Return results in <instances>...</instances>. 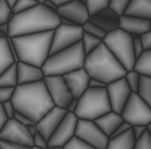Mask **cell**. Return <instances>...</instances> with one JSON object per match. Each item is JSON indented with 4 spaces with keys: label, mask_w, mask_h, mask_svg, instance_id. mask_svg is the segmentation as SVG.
I'll return each instance as SVG.
<instances>
[{
    "label": "cell",
    "mask_w": 151,
    "mask_h": 149,
    "mask_svg": "<svg viewBox=\"0 0 151 149\" xmlns=\"http://www.w3.org/2000/svg\"><path fill=\"white\" fill-rule=\"evenodd\" d=\"M89 20L105 30L107 33L117 29L119 25V16L109 8L104 9L99 12L90 15Z\"/></svg>",
    "instance_id": "cell-20"
},
{
    "label": "cell",
    "mask_w": 151,
    "mask_h": 149,
    "mask_svg": "<svg viewBox=\"0 0 151 149\" xmlns=\"http://www.w3.org/2000/svg\"><path fill=\"white\" fill-rule=\"evenodd\" d=\"M32 148H49L48 140H45L39 132H36L33 135V147Z\"/></svg>",
    "instance_id": "cell-37"
},
{
    "label": "cell",
    "mask_w": 151,
    "mask_h": 149,
    "mask_svg": "<svg viewBox=\"0 0 151 149\" xmlns=\"http://www.w3.org/2000/svg\"><path fill=\"white\" fill-rule=\"evenodd\" d=\"M111 106L107 95L106 88H87L77 99L74 114L77 119L94 121L96 117L110 111Z\"/></svg>",
    "instance_id": "cell-6"
},
{
    "label": "cell",
    "mask_w": 151,
    "mask_h": 149,
    "mask_svg": "<svg viewBox=\"0 0 151 149\" xmlns=\"http://www.w3.org/2000/svg\"><path fill=\"white\" fill-rule=\"evenodd\" d=\"M27 129H28V131L30 132L31 135H34V134L37 132V128H36V124H32V125H29L27 126Z\"/></svg>",
    "instance_id": "cell-51"
},
{
    "label": "cell",
    "mask_w": 151,
    "mask_h": 149,
    "mask_svg": "<svg viewBox=\"0 0 151 149\" xmlns=\"http://www.w3.org/2000/svg\"><path fill=\"white\" fill-rule=\"evenodd\" d=\"M151 105L147 104L136 92H131L126 104L121 111L123 121L130 126L144 125L151 123Z\"/></svg>",
    "instance_id": "cell-8"
},
{
    "label": "cell",
    "mask_w": 151,
    "mask_h": 149,
    "mask_svg": "<svg viewBox=\"0 0 151 149\" xmlns=\"http://www.w3.org/2000/svg\"><path fill=\"white\" fill-rule=\"evenodd\" d=\"M131 128H132V131H133V135L135 137V140L146 130V126H144V125H135V126H131Z\"/></svg>",
    "instance_id": "cell-45"
},
{
    "label": "cell",
    "mask_w": 151,
    "mask_h": 149,
    "mask_svg": "<svg viewBox=\"0 0 151 149\" xmlns=\"http://www.w3.org/2000/svg\"><path fill=\"white\" fill-rule=\"evenodd\" d=\"M58 24L59 17L56 12L38 3L23 12L13 14L12 18L9 20V36L14 37L52 31Z\"/></svg>",
    "instance_id": "cell-2"
},
{
    "label": "cell",
    "mask_w": 151,
    "mask_h": 149,
    "mask_svg": "<svg viewBox=\"0 0 151 149\" xmlns=\"http://www.w3.org/2000/svg\"><path fill=\"white\" fill-rule=\"evenodd\" d=\"M63 149H92V147L89 144H87L86 142L83 141L81 137H78L77 135L74 134L73 137H71L63 147Z\"/></svg>",
    "instance_id": "cell-31"
},
{
    "label": "cell",
    "mask_w": 151,
    "mask_h": 149,
    "mask_svg": "<svg viewBox=\"0 0 151 149\" xmlns=\"http://www.w3.org/2000/svg\"><path fill=\"white\" fill-rule=\"evenodd\" d=\"M103 42L106 45L111 53L122 66L127 71L132 70L135 55H134L133 46H132V36L129 35L122 29L117 28L115 30L106 33L103 38Z\"/></svg>",
    "instance_id": "cell-7"
},
{
    "label": "cell",
    "mask_w": 151,
    "mask_h": 149,
    "mask_svg": "<svg viewBox=\"0 0 151 149\" xmlns=\"http://www.w3.org/2000/svg\"><path fill=\"white\" fill-rule=\"evenodd\" d=\"M41 4H42L45 8L49 9V10H51V11H53V12H56L57 5H56L53 1H51V0H45L43 2H41Z\"/></svg>",
    "instance_id": "cell-49"
},
{
    "label": "cell",
    "mask_w": 151,
    "mask_h": 149,
    "mask_svg": "<svg viewBox=\"0 0 151 149\" xmlns=\"http://www.w3.org/2000/svg\"><path fill=\"white\" fill-rule=\"evenodd\" d=\"M81 29H83V32H86V33L90 34V35H93L97 38H101V40H103V38L105 37V35L107 33L106 31L103 30L101 28H99L98 25H96L95 23L90 21L89 19L81 25Z\"/></svg>",
    "instance_id": "cell-29"
},
{
    "label": "cell",
    "mask_w": 151,
    "mask_h": 149,
    "mask_svg": "<svg viewBox=\"0 0 151 149\" xmlns=\"http://www.w3.org/2000/svg\"><path fill=\"white\" fill-rule=\"evenodd\" d=\"M130 0H109L108 8L115 12L119 16L123 15Z\"/></svg>",
    "instance_id": "cell-35"
},
{
    "label": "cell",
    "mask_w": 151,
    "mask_h": 149,
    "mask_svg": "<svg viewBox=\"0 0 151 149\" xmlns=\"http://www.w3.org/2000/svg\"><path fill=\"white\" fill-rule=\"evenodd\" d=\"M69 90L73 97L78 99L88 88L90 76L83 68L76 69L63 75Z\"/></svg>",
    "instance_id": "cell-17"
},
{
    "label": "cell",
    "mask_w": 151,
    "mask_h": 149,
    "mask_svg": "<svg viewBox=\"0 0 151 149\" xmlns=\"http://www.w3.org/2000/svg\"><path fill=\"white\" fill-rule=\"evenodd\" d=\"M136 93L147 104L151 105V76L139 75V86Z\"/></svg>",
    "instance_id": "cell-27"
},
{
    "label": "cell",
    "mask_w": 151,
    "mask_h": 149,
    "mask_svg": "<svg viewBox=\"0 0 151 149\" xmlns=\"http://www.w3.org/2000/svg\"><path fill=\"white\" fill-rule=\"evenodd\" d=\"M51 1H53L54 3H55L56 5H60L63 4V3H65V2H68V1H71V0H51Z\"/></svg>",
    "instance_id": "cell-52"
},
{
    "label": "cell",
    "mask_w": 151,
    "mask_h": 149,
    "mask_svg": "<svg viewBox=\"0 0 151 149\" xmlns=\"http://www.w3.org/2000/svg\"><path fill=\"white\" fill-rule=\"evenodd\" d=\"M6 40H8L9 49H10L11 54H12V55H13V57H14V59H15V61H18L17 51H16V48H15V46H14V42H13V41H12V38H11L10 36H8V37H6Z\"/></svg>",
    "instance_id": "cell-46"
},
{
    "label": "cell",
    "mask_w": 151,
    "mask_h": 149,
    "mask_svg": "<svg viewBox=\"0 0 151 149\" xmlns=\"http://www.w3.org/2000/svg\"><path fill=\"white\" fill-rule=\"evenodd\" d=\"M150 21V19H147V18L121 15L119 28L127 32L132 37H135V36H139L142 33L151 30Z\"/></svg>",
    "instance_id": "cell-18"
},
{
    "label": "cell",
    "mask_w": 151,
    "mask_h": 149,
    "mask_svg": "<svg viewBox=\"0 0 151 149\" xmlns=\"http://www.w3.org/2000/svg\"><path fill=\"white\" fill-rule=\"evenodd\" d=\"M36 4H38L37 0H17L11 10H12L13 14H17V13L23 12Z\"/></svg>",
    "instance_id": "cell-34"
},
{
    "label": "cell",
    "mask_w": 151,
    "mask_h": 149,
    "mask_svg": "<svg viewBox=\"0 0 151 149\" xmlns=\"http://www.w3.org/2000/svg\"><path fill=\"white\" fill-rule=\"evenodd\" d=\"M19 148H24L21 145H18L14 142L8 141V140H2L0 139V149H19Z\"/></svg>",
    "instance_id": "cell-42"
},
{
    "label": "cell",
    "mask_w": 151,
    "mask_h": 149,
    "mask_svg": "<svg viewBox=\"0 0 151 149\" xmlns=\"http://www.w3.org/2000/svg\"><path fill=\"white\" fill-rule=\"evenodd\" d=\"M83 68L86 70L90 78L98 79L106 85L124 77L127 72L103 41L92 52L87 54Z\"/></svg>",
    "instance_id": "cell-3"
},
{
    "label": "cell",
    "mask_w": 151,
    "mask_h": 149,
    "mask_svg": "<svg viewBox=\"0 0 151 149\" xmlns=\"http://www.w3.org/2000/svg\"><path fill=\"white\" fill-rule=\"evenodd\" d=\"M43 83L54 105L65 109L69 101L73 99V96L71 94L63 75H45Z\"/></svg>",
    "instance_id": "cell-12"
},
{
    "label": "cell",
    "mask_w": 151,
    "mask_h": 149,
    "mask_svg": "<svg viewBox=\"0 0 151 149\" xmlns=\"http://www.w3.org/2000/svg\"><path fill=\"white\" fill-rule=\"evenodd\" d=\"M13 16L11 6L6 3L5 0H0V24L9 22Z\"/></svg>",
    "instance_id": "cell-36"
},
{
    "label": "cell",
    "mask_w": 151,
    "mask_h": 149,
    "mask_svg": "<svg viewBox=\"0 0 151 149\" xmlns=\"http://www.w3.org/2000/svg\"><path fill=\"white\" fill-rule=\"evenodd\" d=\"M83 33L81 25H67L59 23L53 30L49 55L81 41Z\"/></svg>",
    "instance_id": "cell-9"
},
{
    "label": "cell",
    "mask_w": 151,
    "mask_h": 149,
    "mask_svg": "<svg viewBox=\"0 0 151 149\" xmlns=\"http://www.w3.org/2000/svg\"><path fill=\"white\" fill-rule=\"evenodd\" d=\"M13 117H14V119H15L17 122H19L20 124L24 125V126H29V125L36 124L35 122L32 121L31 119H29L27 115H24V114H22V113H19V112H17V111H15V113H14V116H13Z\"/></svg>",
    "instance_id": "cell-40"
},
{
    "label": "cell",
    "mask_w": 151,
    "mask_h": 149,
    "mask_svg": "<svg viewBox=\"0 0 151 149\" xmlns=\"http://www.w3.org/2000/svg\"><path fill=\"white\" fill-rule=\"evenodd\" d=\"M75 135L81 137L92 148L106 149L109 137L101 131L94 121L78 119L75 128Z\"/></svg>",
    "instance_id": "cell-10"
},
{
    "label": "cell",
    "mask_w": 151,
    "mask_h": 149,
    "mask_svg": "<svg viewBox=\"0 0 151 149\" xmlns=\"http://www.w3.org/2000/svg\"><path fill=\"white\" fill-rule=\"evenodd\" d=\"M0 32H2L5 36H9V22H4L0 24Z\"/></svg>",
    "instance_id": "cell-50"
},
{
    "label": "cell",
    "mask_w": 151,
    "mask_h": 149,
    "mask_svg": "<svg viewBox=\"0 0 151 149\" xmlns=\"http://www.w3.org/2000/svg\"><path fill=\"white\" fill-rule=\"evenodd\" d=\"M77 119V116L74 114V112L67 111L59 125L56 127L52 135L49 137V148H63V145L75 134Z\"/></svg>",
    "instance_id": "cell-11"
},
{
    "label": "cell",
    "mask_w": 151,
    "mask_h": 149,
    "mask_svg": "<svg viewBox=\"0 0 151 149\" xmlns=\"http://www.w3.org/2000/svg\"><path fill=\"white\" fill-rule=\"evenodd\" d=\"M2 109L3 111H4L5 115L8 116V119H12L13 116H14V113H15V108L13 106V104L11 101H3L2 104Z\"/></svg>",
    "instance_id": "cell-41"
},
{
    "label": "cell",
    "mask_w": 151,
    "mask_h": 149,
    "mask_svg": "<svg viewBox=\"0 0 151 149\" xmlns=\"http://www.w3.org/2000/svg\"><path fill=\"white\" fill-rule=\"evenodd\" d=\"M134 148L136 149H150L151 148V132L145 130L143 133L135 140Z\"/></svg>",
    "instance_id": "cell-33"
},
{
    "label": "cell",
    "mask_w": 151,
    "mask_h": 149,
    "mask_svg": "<svg viewBox=\"0 0 151 149\" xmlns=\"http://www.w3.org/2000/svg\"><path fill=\"white\" fill-rule=\"evenodd\" d=\"M56 14L59 18L68 19L75 25H83L89 19V13L86 3L78 0H71L68 2L58 5Z\"/></svg>",
    "instance_id": "cell-15"
},
{
    "label": "cell",
    "mask_w": 151,
    "mask_h": 149,
    "mask_svg": "<svg viewBox=\"0 0 151 149\" xmlns=\"http://www.w3.org/2000/svg\"><path fill=\"white\" fill-rule=\"evenodd\" d=\"M132 46H133V51H134V55L135 57L139 55L144 51L143 47H142L141 40H139V36H135V37H132Z\"/></svg>",
    "instance_id": "cell-43"
},
{
    "label": "cell",
    "mask_w": 151,
    "mask_h": 149,
    "mask_svg": "<svg viewBox=\"0 0 151 149\" xmlns=\"http://www.w3.org/2000/svg\"><path fill=\"white\" fill-rule=\"evenodd\" d=\"M132 70L139 75L151 76V50H144L137 57H135Z\"/></svg>",
    "instance_id": "cell-24"
},
{
    "label": "cell",
    "mask_w": 151,
    "mask_h": 149,
    "mask_svg": "<svg viewBox=\"0 0 151 149\" xmlns=\"http://www.w3.org/2000/svg\"><path fill=\"white\" fill-rule=\"evenodd\" d=\"M17 85V67L14 63L0 73V87H16Z\"/></svg>",
    "instance_id": "cell-26"
},
{
    "label": "cell",
    "mask_w": 151,
    "mask_h": 149,
    "mask_svg": "<svg viewBox=\"0 0 151 149\" xmlns=\"http://www.w3.org/2000/svg\"><path fill=\"white\" fill-rule=\"evenodd\" d=\"M0 139L14 142L24 148L33 147V137L28 131L27 126L20 124L14 117L8 119L5 125L0 131Z\"/></svg>",
    "instance_id": "cell-13"
},
{
    "label": "cell",
    "mask_w": 151,
    "mask_h": 149,
    "mask_svg": "<svg viewBox=\"0 0 151 149\" xmlns=\"http://www.w3.org/2000/svg\"><path fill=\"white\" fill-rule=\"evenodd\" d=\"M65 113H67V110L65 108L54 105L48 112H45L41 116L39 121L36 122L37 131L42 137H45V140H49V137L52 135L56 127L59 125L61 119H63Z\"/></svg>",
    "instance_id": "cell-16"
},
{
    "label": "cell",
    "mask_w": 151,
    "mask_h": 149,
    "mask_svg": "<svg viewBox=\"0 0 151 149\" xmlns=\"http://www.w3.org/2000/svg\"><path fill=\"white\" fill-rule=\"evenodd\" d=\"M86 54L83 52L81 41L68 48L55 52L47 57L42 69L45 75H63V74L83 68Z\"/></svg>",
    "instance_id": "cell-5"
},
{
    "label": "cell",
    "mask_w": 151,
    "mask_h": 149,
    "mask_svg": "<svg viewBox=\"0 0 151 149\" xmlns=\"http://www.w3.org/2000/svg\"><path fill=\"white\" fill-rule=\"evenodd\" d=\"M43 1H45V0H37L38 3H41V2H43Z\"/></svg>",
    "instance_id": "cell-55"
},
{
    "label": "cell",
    "mask_w": 151,
    "mask_h": 149,
    "mask_svg": "<svg viewBox=\"0 0 151 149\" xmlns=\"http://www.w3.org/2000/svg\"><path fill=\"white\" fill-rule=\"evenodd\" d=\"M52 35L53 30L11 37L17 51L18 60L41 68L49 56Z\"/></svg>",
    "instance_id": "cell-4"
},
{
    "label": "cell",
    "mask_w": 151,
    "mask_h": 149,
    "mask_svg": "<svg viewBox=\"0 0 151 149\" xmlns=\"http://www.w3.org/2000/svg\"><path fill=\"white\" fill-rule=\"evenodd\" d=\"M144 50H151V31H147L139 36Z\"/></svg>",
    "instance_id": "cell-39"
},
{
    "label": "cell",
    "mask_w": 151,
    "mask_h": 149,
    "mask_svg": "<svg viewBox=\"0 0 151 149\" xmlns=\"http://www.w3.org/2000/svg\"><path fill=\"white\" fill-rule=\"evenodd\" d=\"M15 87H0V104L3 101H11Z\"/></svg>",
    "instance_id": "cell-38"
},
{
    "label": "cell",
    "mask_w": 151,
    "mask_h": 149,
    "mask_svg": "<svg viewBox=\"0 0 151 149\" xmlns=\"http://www.w3.org/2000/svg\"><path fill=\"white\" fill-rule=\"evenodd\" d=\"M17 67V83H30L34 81H42L45 78V74L40 67L34 66L24 61H16Z\"/></svg>",
    "instance_id": "cell-19"
},
{
    "label": "cell",
    "mask_w": 151,
    "mask_h": 149,
    "mask_svg": "<svg viewBox=\"0 0 151 149\" xmlns=\"http://www.w3.org/2000/svg\"><path fill=\"white\" fill-rule=\"evenodd\" d=\"M5 1H6V3H8V4L11 6V9H12V6L14 5V3H15L17 0H5Z\"/></svg>",
    "instance_id": "cell-53"
},
{
    "label": "cell",
    "mask_w": 151,
    "mask_h": 149,
    "mask_svg": "<svg viewBox=\"0 0 151 149\" xmlns=\"http://www.w3.org/2000/svg\"><path fill=\"white\" fill-rule=\"evenodd\" d=\"M88 87L89 88H106V83L101 81H98V79L90 78L89 79Z\"/></svg>",
    "instance_id": "cell-44"
},
{
    "label": "cell",
    "mask_w": 151,
    "mask_h": 149,
    "mask_svg": "<svg viewBox=\"0 0 151 149\" xmlns=\"http://www.w3.org/2000/svg\"><path fill=\"white\" fill-rule=\"evenodd\" d=\"M124 78L126 81L127 85L130 88L131 92H136L137 90V86H139V74L135 72L134 70H129L126 72V74L124 75Z\"/></svg>",
    "instance_id": "cell-32"
},
{
    "label": "cell",
    "mask_w": 151,
    "mask_h": 149,
    "mask_svg": "<svg viewBox=\"0 0 151 149\" xmlns=\"http://www.w3.org/2000/svg\"><path fill=\"white\" fill-rule=\"evenodd\" d=\"M135 137L133 135L132 128L127 129L126 131L109 137L107 149H133Z\"/></svg>",
    "instance_id": "cell-22"
},
{
    "label": "cell",
    "mask_w": 151,
    "mask_h": 149,
    "mask_svg": "<svg viewBox=\"0 0 151 149\" xmlns=\"http://www.w3.org/2000/svg\"><path fill=\"white\" fill-rule=\"evenodd\" d=\"M11 101L16 111L27 115L35 123L54 106L43 79L17 85L14 89Z\"/></svg>",
    "instance_id": "cell-1"
},
{
    "label": "cell",
    "mask_w": 151,
    "mask_h": 149,
    "mask_svg": "<svg viewBox=\"0 0 151 149\" xmlns=\"http://www.w3.org/2000/svg\"><path fill=\"white\" fill-rule=\"evenodd\" d=\"M81 41V45H83V52H85V54L87 55V54H89L90 52H92L103 40H101V38H97V37H95V36L90 35V34L83 32Z\"/></svg>",
    "instance_id": "cell-28"
},
{
    "label": "cell",
    "mask_w": 151,
    "mask_h": 149,
    "mask_svg": "<svg viewBox=\"0 0 151 149\" xmlns=\"http://www.w3.org/2000/svg\"><path fill=\"white\" fill-rule=\"evenodd\" d=\"M122 122H123V119H122L121 114L113 110H110L94 119V123L109 137H111V134L113 133L114 130L117 128V126Z\"/></svg>",
    "instance_id": "cell-21"
},
{
    "label": "cell",
    "mask_w": 151,
    "mask_h": 149,
    "mask_svg": "<svg viewBox=\"0 0 151 149\" xmlns=\"http://www.w3.org/2000/svg\"><path fill=\"white\" fill-rule=\"evenodd\" d=\"M108 5L109 0H86V6L89 15L108 8Z\"/></svg>",
    "instance_id": "cell-30"
},
{
    "label": "cell",
    "mask_w": 151,
    "mask_h": 149,
    "mask_svg": "<svg viewBox=\"0 0 151 149\" xmlns=\"http://www.w3.org/2000/svg\"><path fill=\"white\" fill-rule=\"evenodd\" d=\"M6 121H8V116L5 115L4 111H3V109H2V105L0 104V131H1V129H2L3 126L5 125Z\"/></svg>",
    "instance_id": "cell-47"
},
{
    "label": "cell",
    "mask_w": 151,
    "mask_h": 149,
    "mask_svg": "<svg viewBox=\"0 0 151 149\" xmlns=\"http://www.w3.org/2000/svg\"><path fill=\"white\" fill-rule=\"evenodd\" d=\"M6 37H0V73H2L12 63H16L10 52Z\"/></svg>",
    "instance_id": "cell-25"
},
{
    "label": "cell",
    "mask_w": 151,
    "mask_h": 149,
    "mask_svg": "<svg viewBox=\"0 0 151 149\" xmlns=\"http://www.w3.org/2000/svg\"><path fill=\"white\" fill-rule=\"evenodd\" d=\"M76 106H77V99L73 97V99L69 101L68 105H67V107H65V110H67V111H69V112H74V111H75V109H76Z\"/></svg>",
    "instance_id": "cell-48"
},
{
    "label": "cell",
    "mask_w": 151,
    "mask_h": 149,
    "mask_svg": "<svg viewBox=\"0 0 151 149\" xmlns=\"http://www.w3.org/2000/svg\"><path fill=\"white\" fill-rule=\"evenodd\" d=\"M0 37H6V36H5L4 34L2 33V32H0Z\"/></svg>",
    "instance_id": "cell-54"
},
{
    "label": "cell",
    "mask_w": 151,
    "mask_h": 149,
    "mask_svg": "<svg viewBox=\"0 0 151 149\" xmlns=\"http://www.w3.org/2000/svg\"><path fill=\"white\" fill-rule=\"evenodd\" d=\"M123 15L151 19V0H130Z\"/></svg>",
    "instance_id": "cell-23"
},
{
    "label": "cell",
    "mask_w": 151,
    "mask_h": 149,
    "mask_svg": "<svg viewBox=\"0 0 151 149\" xmlns=\"http://www.w3.org/2000/svg\"><path fill=\"white\" fill-rule=\"evenodd\" d=\"M78 1H81V2H83V3H86V0H78Z\"/></svg>",
    "instance_id": "cell-56"
},
{
    "label": "cell",
    "mask_w": 151,
    "mask_h": 149,
    "mask_svg": "<svg viewBox=\"0 0 151 149\" xmlns=\"http://www.w3.org/2000/svg\"><path fill=\"white\" fill-rule=\"evenodd\" d=\"M106 91L111 106V110L121 113L122 109L124 108L131 93V90L127 85L125 78L121 77V78H117L111 83H108L106 85Z\"/></svg>",
    "instance_id": "cell-14"
}]
</instances>
